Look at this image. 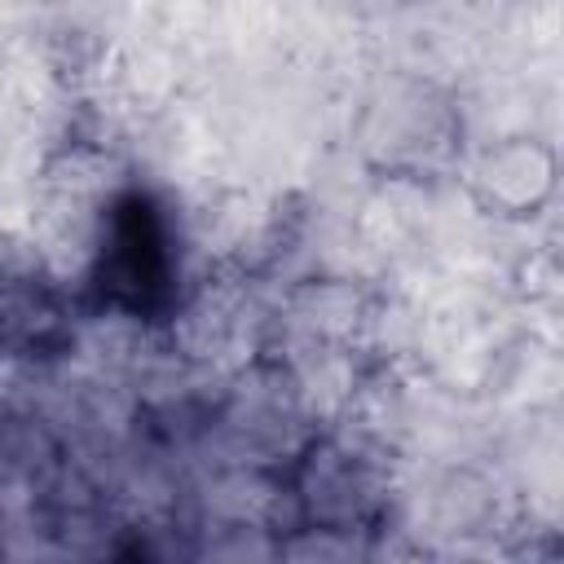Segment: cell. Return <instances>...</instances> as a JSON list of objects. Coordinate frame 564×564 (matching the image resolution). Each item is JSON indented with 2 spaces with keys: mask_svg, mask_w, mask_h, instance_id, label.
<instances>
[{
  "mask_svg": "<svg viewBox=\"0 0 564 564\" xmlns=\"http://www.w3.org/2000/svg\"><path fill=\"white\" fill-rule=\"evenodd\" d=\"M167 282V256H163V234L145 198H132L115 216V234L106 247V286L115 300L145 308Z\"/></svg>",
  "mask_w": 564,
  "mask_h": 564,
  "instance_id": "cell-1",
  "label": "cell"
}]
</instances>
